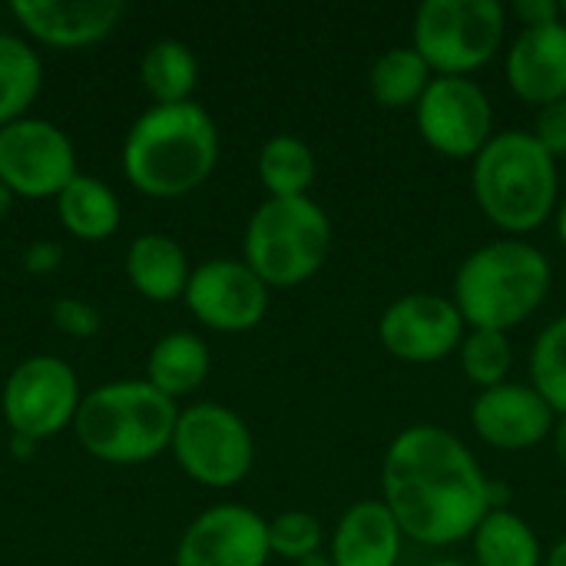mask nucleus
I'll use <instances>...</instances> for the list:
<instances>
[{
  "label": "nucleus",
  "instance_id": "obj_1",
  "mask_svg": "<svg viewBox=\"0 0 566 566\" xmlns=\"http://www.w3.org/2000/svg\"><path fill=\"white\" fill-rule=\"evenodd\" d=\"M497 494L474 451L438 424L405 428L381 458V501L405 541L421 547L471 541L478 524L501 507Z\"/></svg>",
  "mask_w": 566,
  "mask_h": 566
},
{
  "label": "nucleus",
  "instance_id": "obj_2",
  "mask_svg": "<svg viewBox=\"0 0 566 566\" xmlns=\"http://www.w3.org/2000/svg\"><path fill=\"white\" fill-rule=\"evenodd\" d=\"M219 163V126L206 106L153 103L126 133L123 172L129 186L153 199L196 192Z\"/></svg>",
  "mask_w": 566,
  "mask_h": 566
},
{
  "label": "nucleus",
  "instance_id": "obj_3",
  "mask_svg": "<svg viewBox=\"0 0 566 566\" xmlns=\"http://www.w3.org/2000/svg\"><path fill=\"white\" fill-rule=\"evenodd\" d=\"M471 192L494 229L524 239L560 209V163L531 129H501L471 159Z\"/></svg>",
  "mask_w": 566,
  "mask_h": 566
},
{
  "label": "nucleus",
  "instance_id": "obj_4",
  "mask_svg": "<svg viewBox=\"0 0 566 566\" xmlns=\"http://www.w3.org/2000/svg\"><path fill=\"white\" fill-rule=\"evenodd\" d=\"M551 285L554 265L541 245L527 239H494L458 265L451 302L468 328L511 335L544 308Z\"/></svg>",
  "mask_w": 566,
  "mask_h": 566
},
{
  "label": "nucleus",
  "instance_id": "obj_5",
  "mask_svg": "<svg viewBox=\"0 0 566 566\" xmlns=\"http://www.w3.org/2000/svg\"><path fill=\"white\" fill-rule=\"evenodd\" d=\"M179 405L146 378L106 381L83 395L73 431L80 448L106 464H146L169 451Z\"/></svg>",
  "mask_w": 566,
  "mask_h": 566
},
{
  "label": "nucleus",
  "instance_id": "obj_6",
  "mask_svg": "<svg viewBox=\"0 0 566 566\" xmlns=\"http://www.w3.org/2000/svg\"><path fill=\"white\" fill-rule=\"evenodd\" d=\"M332 255V219L312 199H265L245 222L242 262L269 289H295L315 279Z\"/></svg>",
  "mask_w": 566,
  "mask_h": 566
},
{
  "label": "nucleus",
  "instance_id": "obj_7",
  "mask_svg": "<svg viewBox=\"0 0 566 566\" xmlns=\"http://www.w3.org/2000/svg\"><path fill=\"white\" fill-rule=\"evenodd\" d=\"M411 46L434 76H471L507 50V7L501 0H424Z\"/></svg>",
  "mask_w": 566,
  "mask_h": 566
},
{
  "label": "nucleus",
  "instance_id": "obj_8",
  "mask_svg": "<svg viewBox=\"0 0 566 566\" xmlns=\"http://www.w3.org/2000/svg\"><path fill=\"white\" fill-rule=\"evenodd\" d=\"M169 451L186 478L212 491L242 484L255 464L252 428L239 411L216 401H196L179 411Z\"/></svg>",
  "mask_w": 566,
  "mask_h": 566
},
{
  "label": "nucleus",
  "instance_id": "obj_9",
  "mask_svg": "<svg viewBox=\"0 0 566 566\" xmlns=\"http://www.w3.org/2000/svg\"><path fill=\"white\" fill-rule=\"evenodd\" d=\"M80 401L83 391L70 361L56 355H30L7 375L0 408L10 434L46 441L73 428Z\"/></svg>",
  "mask_w": 566,
  "mask_h": 566
},
{
  "label": "nucleus",
  "instance_id": "obj_10",
  "mask_svg": "<svg viewBox=\"0 0 566 566\" xmlns=\"http://www.w3.org/2000/svg\"><path fill=\"white\" fill-rule=\"evenodd\" d=\"M415 126L428 149L448 159H474L494 129V103L471 76H434L415 106Z\"/></svg>",
  "mask_w": 566,
  "mask_h": 566
},
{
  "label": "nucleus",
  "instance_id": "obj_11",
  "mask_svg": "<svg viewBox=\"0 0 566 566\" xmlns=\"http://www.w3.org/2000/svg\"><path fill=\"white\" fill-rule=\"evenodd\" d=\"M76 172V146L56 123L23 116L0 126V182L17 199H56Z\"/></svg>",
  "mask_w": 566,
  "mask_h": 566
},
{
  "label": "nucleus",
  "instance_id": "obj_12",
  "mask_svg": "<svg viewBox=\"0 0 566 566\" xmlns=\"http://www.w3.org/2000/svg\"><path fill=\"white\" fill-rule=\"evenodd\" d=\"M468 335V322L461 318L451 295L434 292H408L395 298L378 318L381 348L408 365H434L458 355Z\"/></svg>",
  "mask_w": 566,
  "mask_h": 566
},
{
  "label": "nucleus",
  "instance_id": "obj_13",
  "mask_svg": "<svg viewBox=\"0 0 566 566\" xmlns=\"http://www.w3.org/2000/svg\"><path fill=\"white\" fill-rule=\"evenodd\" d=\"M269 298L272 289L242 259H206L192 265L182 295L196 322L222 335H242L262 325Z\"/></svg>",
  "mask_w": 566,
  "mask_h": 566
},
{
  "label": "nucleus",
  "instance_id": "obj_14",
  "mask_svg": "<svg viewBox=\"0 0 566 566\" xmlns=\"http://www.w3.org/2000/svg\"><path fill=\"white\" fill-rule=\"evenodd\" d=\"M269 557V521L245 504L202 511L176 547V566H265Z\"/></svg>",
  "mask_w": 566,
  "mask_h": 566
},
{
  "label": "nucleus",
  "instance_id": "obj_15",
  "mask_svg": "<svg viewBox=\"0 0 566 566\" xmlns=\"http://www.w3.org/2000/svg\"><path fill=\"white\" fill-rule=\"evenodd\" d=\"M557 424V411L541 398L531 381H504L497 388L478 391L471 405L474 434L504 454H524L541 448Z\"/></svg>",
  "mask_w": 566,
  "mask_h": 566
},
{
  "label": "nucleus",
  "instance_id": "obj_16",
  "mask_svg": "<svg viewBox=\"0 0 566 566\" xmlns=\"http://www.w3.org/2000/svg\"><path fill=\"white\" fill-rule=\"evenodd\" d=\"M504 80L527 106H547L566 96V20L521 27L504 50Z\"/></svg>",
  "mask_w": 566,
  "mask_h": 566
},
{
  "label": "nucleus",
  "instance_id": "obj_17",
  "mask_svg": "<svg viewBox=\"0 0 566 566\" xmlns=\"http://www.w3.org/2000/svg\"><path fill=\"white\" fill-rule=\"evenodd\" d=\"M10 13L33 40L76 50L109 36L126 7L119 0H13Z\"/></svg>",
  "mask_w": 566,
  "mask_h": 566
},
{
  "label": "nucleus",
  "instance_id": "obj_18",
  "mask_svg": "<svg viewBox=\"0 0 566 566\" xmlns=\"http://www.w3.org/2000/svg\"><path fill=\"white\" fill-rule=\"evenodd\" d=\"M405 534L381 497H361L338 517L328 557L335 566H398Z\"/></svg>",
  "mask_w": 566,
  "mask_h": 566
},
{
  "label": "nucleus",
  "instance_id": "obj_19",
  "mask_svg": "<svg viewBox=\"0 0 566 566\" xmlns=\"http://www.w3.org/2000/svg\"><path fill=\"white\" fill-rule=\"evenodd\" d=\"M126 275L133 282V289L149 298V302H176L186 295L192 265L186 249L166 235V232H143L129 242L126 252Z\"/></svg>",
  "mask_w": 566,
  "mask_h": 566
},
{
  "label": "nucleus",
  "instance_id": "obj_20",
  "mask_svg": "<svg viewBox=\"0 0 566 566\" xmlns=\"http://www.w3.org/2000/svg\"><path fill=\"white\" fill-rule=\"evenodd\" d=\"M209 368H212V355L202 335L169 332L153 345L146 358V381L176 401L199 391L209 378Z\"/></svg>",
  "mask_w": 566,
  "mask_h": 566
},
{
  "label": "nucleus",
  "instance_id": "obj_21",
  "mask_svg": "<svg viewBox=\"0 0 566 566\" xmlns=\"http://www.w3.org/2000/svg\"><path fill=\"white\" fill-rule=\"evenodd\" d=\"M56 212H60L63 229L83 242L109 239L123 219L119 196L103 179H96L90 172H76L63 186V192L56 196Z\"/></svg>",
  "mask_w": 566,
  "mask_h": 566
},
{
  "label": "nucleus",
  "instance_id": "obj_22",
  "mask_svg": "<svg viewBox=\"0 0 566 566\" xmlns=\"http://www.w3.org/2000/svg\"><path fill=\"white\" fill-rule=\"evenodd\" d=\"M474 566H544V544L531 521L511 507H494L471 537Z\"/></svg>",
  "mask_w": 566,
  "mask_h": 566
},
{
  "label": "nucleus",
  "instance_id": "obj_23",
  "mask_svg": "<svg viewBox=\"0 0 566 566\" xmlns=\"http://www.w3.org/2000/svg\"><path fill=\"white\" fill-rule=\"evenodd\" d=\"M434 70L408 46H388L368 70V93L381 109H415L428 93Z\"/></svg>",
  "mask_w": 566,
  "mask_h": 566
},
{
  "label": "nucleus",
  "instance_id": "obj_24",
  "mask_svg": "<svg viewBox=\"0 0 566 566\" xmlns=\"http://www.w3.org/2000/svg\"><path fill=\"white\" fill-rule=\"evenodd\" d=\"M259 182L265 186L269 199H298L308 196L318 163L305 139L292 133H275L259 149Z\"/></svg>",
  "mask_w": 566,
  "mask_h": 566
},
{
  "label": "nucleus",
  "instance_id": "obj_25",
  "mask_svg": "<svg viewBox=\"0 0 566 566\" xmlns=\"http://www.w3.org/2000/svg\"><path fill=\"white\" fill-rule=\"evenodd\" d=\"M43 90V60L20 36L0 30V126L30 116Z\"/></svg>",
  "mask_w": 566,
  "mask_h": 566
},
{
  "label": "nucleus",
  "instance_id": "obj_26",
  "mask_svg": "<svg viewBox=\"0 0 566 566\" xmlns=\"http://www.w3.org/2000/svg\"><path fill=\"white\" fill-rule=\"evenodd\" d=\"M139 80L153 103H186L199 83V60L189 43L163 36L146 46L139 60Z\"/></svg>",
  "mask_w": 566,
  "mask_h": 566
},
{
  "label": "nucleus",
  "instance_id": "obj_27",
  "mask_svg": "<svg viewBox=\"0 0 566 566\" xmlns=\"http://www.w3.org/2000/svg\"><path fill=\"white\" fill-rule=\"evenodd\" d=\"M458 361L464 378L478 388H497L504 381H511V368H514V345L507 332H488V328H468L461 348H458Z\"/></svg>",
  "mask_w": 566,
  "mask_h": 566
},
{
  "label": "nucleus",
  "instance_id": "obj_28",
  "mask_svg": "<svg viewBox=\"0 0 566 566\" xmlns=\"http://www.w3.org/2000/svg\"><path fill=\"white\" fill-rule=\"evenodd\" d=\"M527 371H531V385L557 411V418L566 415V315H557L537 332L531 345Z\"/></svg>",
  "mask_w": 566,
  "mask_h": 566
},
{
  "label": "nucleus",
  "instance_id": "obj_29",
  "mask_svg": "<svg viewBox=\"0 0 566 566\" xmlns=\"http://www.w3.org/2000/svg\"><path fill=\"white\" fill-rule=\"evenodd\" d=\"M269 551L289 564H298L325 551V527L308 511H285L269 521Z\"/></svg>",
  "mask_w": 566,
  "mask_h": 566
},
{
  "label": "nucleus",
  "instance_id": "obj_30",
  "mask_svg": "<svg viewBox=\"0 0 566 566\" xmlns=\"http://www.w3.org/2000/svg\"><path fill=\"white\" fill-rule=\"evenodd\" d=\"M50 318H53V325H56L63 335H70V338H93V335H99V328H103V315H99L90 302L73 298V295L56 298L53 308H50Z\"/></svg>",
  "mask_w": 566,
  "mask_h": 566
},
{
  "label": "nucleus",
  "instance_id": "obj_31",
  "mask_svg": "<svg viewBox=\"0 0 566 566\" xmlns=\"http://www.w3.org/2000/svg\"><path fill=\"white\" fill-rule=\"evenodd\" d=\"M531 133L537 136V143L560 163L566 159V96L557 103H547L537 109V119L531 126Z\"/></svg>",
  "mask_w": 566,
  "mask_h": 566
},
{
  "label": "nucleus",
  "instance_id": "obj_32",
  "mask_svg": "<svg viewBox=\"0 0 566 566\" xmlns=\"http://www.w3.org/2000/svg\"><path fill=\"white\" fill-rule=\"evenodd\" d=\"M20 262H23V269L30 275H50V272H56L63 265V245L53 242V239H33L23 249Z\"/></svg>",
  "mask_w": 566,
  "mask_h": 566
},
{
  "label": "nucleus",
  "instance_id": "obj_33",
  "mask_svg": "<svg viewBox=\"0 0 566 566\" xmlns=\"http://www.w3.org/2000/svg\"><path fill=\"white\" fill-rule=\"evenodd\" d=\"M514 17L521 27H547L564 20V3L560 0H517Z\"/></svg>",
  "mask_w": 566,
  "mask_h": 566
},
{
  "label": "nucleus",
  "instance_id": "obj_34",
  "mask_svg": "<svg viewBox=\"0 0 566 566\" xmlns=\"http://www.w3.org/2000/svg\"><path fill=\"white\" fill-rule=\"evenodd\" d=\"M551 444H554V454H557V461L566 468V415L557 418V424H554V434H551Z\"/></svg>",
  "mask_w": 566,
  "mask_h": 566
},
{
  "label": "nucleus",
  "instance_id": "obj_35",
  "mask_svg": "<svg viewBox=\"0 0 566 566\" xmlns=\"http://www.w3.org/2000/svg\"><path fill=\"white\" fill-rule=\"evenodd\" d=\"M544 566H566V537L564 541H557L551 551H547V557H544Z\"/></svg>",
  "mask_w": 566,
  "mask_h": 566
},
{
  "label": "nucleus",
  "instance_id": "obj_36",
  "mask_svg": "<svg viewBox=\"0 0 566 566\" xmlns=\"http://www.w3.org/2000/svg\"><path fill=\"white\" fill-rule=\"evenodd\" d=\"M33 444H36V441H30V438H23V434H13V454H17V458H30V454H33Z\"/></svg>",
  "mask_w": 566,
  "mask_h": 566
},
{
  "label": "nucleus",
  "instance_id": "obj_37",
  "mask_svg": "<svg viewBox=\"0 0 566 566\" xmlns=\"http://www.w3.org/2000/svg\"><path fill=\"white\" fill-rule=\"evenodd\" d=\"M554 226H557V239H560V245L566 249V196L560 199V209H557V216H554Z\"/></svg>",
  "mask_w": 566,
  "mask_h": 566
},
{
  "label": "nucleus",
  "instance_id": "obj_38",
  "mask_svg": "<svg viewBox=\"0 0 566 566\" xmlns=\"http://www.w3.org/2000/svg\"><path fill=\"white\" fill-rule=\"evenodd\" d=\"M13 202H17V196L10 192V186H3V182H0V219L13 209Z\"/></svg>",
  "mask_w": 566,
  "mask_h": 566
},
{
  "label": "nucleus",
  "instance_id": "obj_39",
  "mask_svg": "<svg viewBox=\"0 0 566 566\" xmlns=\"http://www.w3.org/2000/svg\"><path fill=\"white\" fill-rule=\"evenodd\" d=\"M292 566H335V560L328 557V551H322V554H312V557H305V560H298V564Z\"/></svg>",
  "mask_w": 566,
  "mask_h": 566
},
{
  "label": "nucleus",
  "instance_id": "obj_40",
  "mask_svg": "<svg viewBox=\"0 0 566 566\" xmlns=\"http://www.w3.org/2000/svg\"><path fill=\"white\" fill-rule=\"evenodd\" d=\"M424 566H474V564H464V560H454V557H441V560H431V564Z\"/></svg>",
  "mask_w": 566,
  "mask_h": 566
},
{
  "label": "nucleus",
  "instance_id": "obj_41",
  "mask_svg": "<svg viewBox=\"0 0 566 566\" xmlns=\"http://www.w3.org/2000/svg\"><path fill=\"white\" fill-rule=\"evenodd\" d=\"M564 20H566V0H564Z\"/></svg>",
  "mask_w": 566,
  "mask_h": 566
}]
</instances>
